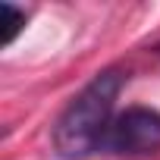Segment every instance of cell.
<instances>
[{
	"mask_svg": "<svg viewBox=\"0 0 160 160\" xmlns=\"http://www.w3.org/2000/svg\"><path fill=\"white\" fill-rule=\"evenodd\" d=\"M122 85H126V72L113 66L98 72L66 104V110L53 122V151L63 160H85L107 141V132L113 126L110 116Z\"/></svg>",
	"mask_w": 160,
	"mask_h": 160,
	"instance_id": "obj_1",
	"label": "cell"
},
{
	"mask_svg": "<svg viewBox=\"0 0 160 160\" xmlns=\"http://www.w3.org/2000/svg\"><path fill=\"white\" fill-rule=\"evenodd\" d=\"M119 157H148L160 151V113L151 107H129L122 110L104 141Z\"/></svg>",
	"mask_w": 160,
	"mask_h": 160,
	"instance_id": "obj_2",
	"label": "cell"
},
{
	"mask_svg": "<svg viewBox=\"0 0 160 160\" xmlns=\"http://www.w3.org/2000/svg\"><path fill=\"white\" fill-rule=\"evenodd\" d=\"M157 53H160V44H157Z\"/></svg>",
	"mask_w": 160,
	"mask_h": 160,
	"instance_id": "obj_4",
	"label": "cell"
},
{
	"mask_svg": "<svg viewBox=\"0 0 160 160\" xmlns=\"http://www.w3.org/2000/svg\"><path fill=\"white\" fill-rule=\"evenodd\" d=\"M0 13H3V25H7V38H3V44H10L16 35H19V28L25 25V13L19 10V7H13V3H0Z\"/></svg>",
	"mask_w": 160,
	"mask_h": 160,
	"instance_id": "obj_3",
	"label": "cell"
}]
</instances>
